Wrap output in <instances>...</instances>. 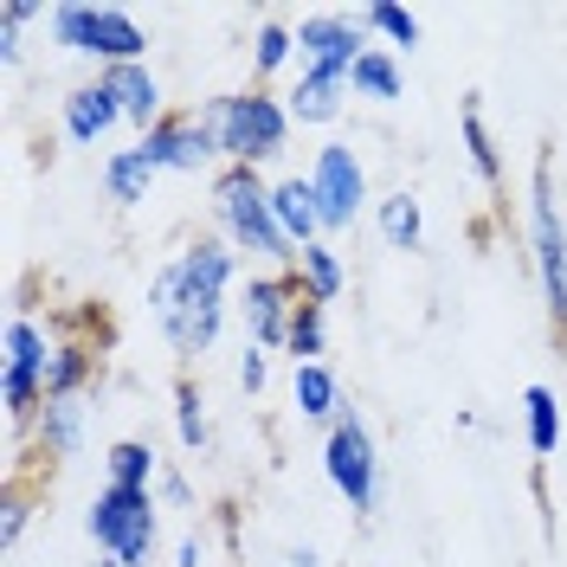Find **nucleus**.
<instances>
[{"mask_svg":"<svg viewBox=\"0 0 567 567\" xmlns=\"http://www.w3.org/2000/svg\"><path fill=\"white\" fill-rule=\"evenodd\" d=\"M310 187H317V207H322V233L354 226V213L368 200V175H361V162H354L349 142H329V148H322L317 168H310Z\"/></svg>","mask_w":567,"mask_h":567,"instance_id":"nucleus-9","label":"nucleus"},{"mask_svg":"<svg viewBox=\"0 0 567 567\" xmlns=\"http://www.w3.org/2000/svg\"><path fill=\"white\" fill-rule=\"evenodd\" d=\"M91 567H123V561H116V555H104V561H91Z\"/></svg>","mask_w":567,"mask_h":567,"instance_id":"nucleus-36","label":"nucleus"},{"mask_svg":"<svg viewBox=\"0 0 567 567\" xmlns=\"http://www.w3.org/2000/svg\"><path fill=\"white\" fill-rule=\"evenodd\" d=\"M284 349L297 354V368H303V361H317V354H322V303L310 297V290L297 297V317H290V342H284Z\"/></svg>","mask_w":567,"mask_h":567,"instance_id":"nucleus-27","label":"nucleus"},{"mask_svg":"<svg viewBox=\"0 0 567 567\" xmlns=\"http://www.w3.org/2000/svg\"><path fill=\"white\" fill-rule=\"evenodd\" d=\"M290 393H297V413H303V420H342V388H336V374H329L322 361H303L297 381H290Z\"/></svg>","mask_w":567,"mask_h":567,"instance_id":"nucleus-18","label":"nucleus"},{"mask_svg":"<svg viewBox=\"0 0 567 567\" xmlns=\"http://www.w3.org/2000/svg\"><path fill=\"white\" fill-rule=\"evenodd\" d=\"M303 278L297 271H265L246 284V336L251 349H284L290 342V317H297Z\"/></svg>","mask_w":567,"mask_h":567,"instance_id":"nucleus-10","label":"nucleus"},{"mask_svg":"<svg viewBox=\"0 0 567 567\" xmlns=\"http://www.w3.org/2000/svg\"><path fill=\"white\" fill-rule=\"evenodd\" d=\"M0 20H7V33H20L27 20H39V7H27V0H7V7H0Z\"/></svg>","mask_w":567,"mask_h":567,"instance_id":"nucleus-32","label":"nucleus"},{"mask_svg":"<svg viewBox=\"0 0 567 567\" xmlns=\"http://www.w3.org/2000/svg\"><path fill=\"white\" fill-rule=\"evenodd\" d=\"M361 27H374V33H388L393 45H420V13H406V7H368L361 13Z\"/></svg>","mask_w":567,"mask_h":567,"instance_id":"nucleus-28","label":"nucleus"},{"mask_svg":"<svg viewBox=\"0 0 567 567\" xmlns=\"http://www.w3.org/2000/svg\"><path fill=\"white\" fill-rule=\"evenodd\" d=\"M45 368H52V349H45V329L27 317L7 322V374H0V393H7V420H27L45 406Z\"/></svg>","mask_w":567,"mask_h":567,"instance_id":"nucleus-8","label":"nucleus"},{"mask_svg":"<svg viewBox=\"0 0 567 567\" xmlns=\"http://www.w3.org/2000/svg\"><path fill=\"white\" fill-rule=\"evenodd\" d=\"M200 116H207L219 155H226V162H239V168H258V162L284 155V136H290V104H278L271 91L213 97V104H200Z\"/></svg>","mask_w":567,"mask_h":567,"instance_id":"nucleus-2","label":"nucleus"},{"mask_svg":"<svg viewBox=\"0 0 567 567\" xmlns=\"http://www.w3.org/2000/svg\"><path fill=\"white\" fill-rule=\"evenodd\" d=\"M381 233H388L393 251H420V233H425L420 200H413V194H388V200H381Z\"/></svg>","mask_w":567,"mask_h":567,"instance_id":"nucleus-26","label":"nucleus"},{"mask_svg":"<svg viewBox=\"0 0 567 567\" xmlns=\"http://www.w3.org/2000/svg\"><path fill=\"white\" fill-rule=\"evenodd\" d=\"M297 52H303V65L342 71V78H349L354 59H361L368 45H361V27H354V20H336V13H322V20H303V27H297Z\"/></svg>","mask_w":567,"mask_h":567,"instance_id":"nucleus-12","label":"nucleus"},{"mask_svg":"<svg viewBox=\"0 0 567 567\" xmlns=\"http://www.w3.org/2000/svg\"><path fill=\"white\" fill-rule=\"evenodd\" d=\"M97 84H104L110 97L123 104V116L136 123L142 136L162 123V84H155V71H148V65H104V78H97Z\"/></svg>","mask_w":567,"mask_h":567,"instance_id":"nucleus-13","label":"nucleus"},{"mask_svg":"<svg viewBox=\"0 0 567 567\" xmlns=\"http://www.w3.org/2000/svg\"><path fill=\"white\" fill-rule=\"evenodd\" d=\"M110 484H123V491H148L155 484V471H162V458L142 445V439H123V445H110Z\"/></svg>","mask_w":567,"mask_h":567,"instance_id":"nucleus-24","label":"nucleus"},{"mask_svg":"<svg viewBox=\"0 0 567 567\" xmlns=\"http://www.w3.org/2000/svg\"><path fill=\"white\" fill-rule=\"evenodd\" d=\"M290 52H297V33H290V27H278V20H271V27H258V52H251V71L265 78V71H278L284 59H290Z\"/></svg>","mask_w":567,"mask_h":567,"instance_id":"nucleus-30","label":"nucleus"},{"mask_svg":"<svg viewBox=\"0 0 567 567\" xmlns=\"http://www.w3.org/2000/svg\"><path fill=\"white\" fill-rule=\"evenodd\" d=\"M349 84H354V91H361V97H374V104H393V97L406 91V78H400V65H393L388 52H374V45H368V52L354 59Z\"/></svg>","mask_w":567,"mask_h":567,"instance_id":"nucleus-21","label":"nucleus"},{"mask_svg":"<svg viewBox=\"0 0 567 567\" xmlns=\"http://www.w3.org/2000/svg\"><path fill=\"white\" fill-rule=\"evenodd\" d=\"M116 116H123V104L110 97L104 84H78V91L65 97V136L71 142H97Z\"/></svg>","mask_w":567,"mask_h":567,"instance_id":"nucleus-16","label":"nucleus"},{"mask_svg":"<svg viewBox=\"0 0 567 567\" xmlns=\"http://www.w3.org/2000/svg\"><path fill=\"white\" fill-rule=\"evenodd\" d=\"M84 529H91V542L104 548V555H116L123 567H148V555H155V491H123V484H104L97 491V503H91V516H84Z\"/></svg>","mask_w":567,"mask_h":567,"instance_id":"nucleus-4","label":"nucleus"},{"mask_svg":"<svg viewBox=\"0 0 567 567\" xmlns=\"http://www.w3.org/2000/svg\"><path fill=\"white\" fill-rule=\"evenodd\" d=\"M84 439V406L78 400H45L39 406V452L45 458H71Z\"/></svg>","mask_w":567,"mask_h":567,"instance_id":"nucleus-17","label":"nucleus"},{"mask_svg":"<svg viewBox=\"0 0 567 567\" xmlns=\"http://www.w3.org/2000/svg\"><path fill=\"white\" fill-rule=\"evenodd\" d=\"M322 464H329V484L349 496L354 516H368V509H374V484H381L374 432L354 420V413H342V420L329 425V452H322Z\"/></svg>","mask_w":567,"mask_h":567,"instance_id":"nucleus-7","label":"nucleus"},{"mask_svg":"<svg viewBox=\"0 0 567 567\" xmlns=\"http://www.w3.org/2000/svg\"><path fill=\"white\" fill-rule=\"evenodd\" d=\"M175 567H200V535H187V542H181V555H175Z\"/></svg>","mask_w":567,"mask_h":567,"instance_id":"nucleus-33","label":"nucleus"},{"mask_svg":"<svg viewBox=\"0 0 567 567\" xmlns=\"http://www.w3.org/2000/svg\"><path fill=\"white\" fill-rule=\"evenodd\" d=\"M175 420H181V445L200 452V445H207V420H200V393H194V381H175Z\"/></svg>","mask_w":567,"mask_h":567,"instance_id":"nucleus-29","label":"nucleus"},{"mask_svg":"<svg viewBox=\"0 0 567 567\" xmlns=\"http://www.w3.org/2000/svg\"><path fill=\"white\" fill-rule=\"evenodd\" d=\"M297 278H303V290H310L322 310H329V303L342 297L349 271H342V258H336L329 246H303V251H297Z\"/></svg>","mask_w":567,"mask_h":567,"instance_id":"nucleus-20","label":"nucleus"},{"mask_svg":"<svg viewBox=\"0 0 567 567\" xmlns=\"http://www.w3.org/2000/svg\"><path fill=\"white\" fill-rule=\"evenodd\" d=\"M529 246H535V278H542V303L555 336H567V226L555 207V181H548V155L535 162V194H529Z\"/></svg>","mask_w":567,"mask_h":567,"instance_id":"nucleus-5","label":"nucleus"},{"mask_svg":"<svg viewBox=\"0 0 567 567\" xmlns=\"http://www.w3.org/2000/svg\"><path fill=\"white\" fill-rule=\"evenodd\" d=\"M213 213H219V226H226V239L239 251H258V258H278L290 265L297 246L284 239L278 213H271V187L258 181V168H239V162H226L219 181H213Z\"/></svg>","mask_w":567,"mask_h":567,"instance_id":"nucleus-3","label":"nucleus"},{"mask_svg":"<svg viewBox=\"0 0 567 567\" xmlns=\"http://www.w3.org/2000/svg\"><path fill=\"white\" fill-rule=\"evenodd\" d=\"M226 284H233V246L226 239H200L187 246L175 265L155 271V322L168 329V342L181 354H207L219 342V322H226Z\"/></svg>","mask_w":567,"mask_h":567,"instance_id":"nucleus-1","label":"nucleus"},{"mask_svg":"<svg viewBox=\"0 0 567 567\" xmlns=\"http://www.w3.org/2000/svg\"><path fill=\"white\" fill-rule=\"evenodd\" d=\"M52 33L65 52L104 59V65H142V52H148V33L123 7H52Z\"/></svg>","mask_w":567,"mask_h":567,"instance_id":"nucleus-6","label":"nucleus"},{"mask_svg":"<svg viewBox=\"0 0 567 567\" xmlns=\"http://www.w3.org/2000/svg\"><path fill=\"white\" fill-rule=\"evenodd\" d=\"M155 175H162V168H155V162L142 155V142L104 162V187L116 194V200H123V207H136V200H148V181H155Z\"/></svg>","mask_w":567,"mask_h":567,"instance_id":"nucleus-19","label":"nucleus"},{"mask_svg":"<svg viewBox=\"0 0 567 567\" xmlns=\"http://www.w3.org/2000/svg\"><path fill=\"white\" fill-rule=\"evenodd\" d=\"M271 213H278V226H284V239L303 251V246H317V233H322V207H317V187L297 175V181H278L271 187Z\"/></svg>","mask_w":567,"mask_h":567,"instance_id":"nucleus-14","label":"nucleus"},{"mask_svg":"<svg viewBox=\"0 0 567 567\" xmlns=\"http://www.w3.org/2000/svg\"><path fill=\"white\" fill-rule=\"evenodd\" d=\"M464 155H471V168H477V181L484 187H503V162H496V142L491 130H484V110H477V97H464Z\"/></svg>","mask_w":567,"mask_h":567,"instance_id":"nucleus-22","label":"nucleus"},{"mask_svg":"<svg viewBox=\"0 0 567 567\" xmlns=\"http://www.w3.org/2000/svg\"><path fill=\"white\" fill-rule=\"evenodd\" d=\"M142 155H148L155 168L200 175L213 155H219V142H213V130H207V116H200V110H181V116H162V123L142 136Z\"/></svg>","mask_w":567,"mask_h":567,"instance_id":"nucleus-11","label":"nucleus"},{"mask_svg":"<svg viewBox=\"0 0 567 567\" xmlns=\"http://www.w3.org/2000/svg\"><path fill=\"white\" fill-rule=\"evenodd\" d=\"M91 381V349H52V368H45V400H78V388Z\"/></svg>","mask_w":567,"mask_h":567,"instance_id":"nucleus-25","label":"nucleus"},{"mask_svg":"<svg viewBox=\"0 0 567 567\" xmlns=\"http://www.w3.org/2000/svg\"><path fill=\"white\" fill-rule=\"evenodd\" d=\"M290 561H297V567H317V555H310V548H297V555H290Z\"/></svg>","mask_w":567,"mask_h":567,"instance_id":"nucleus-35","label":"nucleus"},{"mask_svg":"<svg viewBox=\"0 0 567 567\" xmlns=\"http://www.w3.org/2000/svg\"><path fill=\"white\" fill-rule=\"evenodd\" d=\"M523 413H529V452L548 458L561 445V400H555V388H529L523 393Z\"/></svg>","mask_w":567,"mask_h":567,"instance_id":"nucleus-23","label":"nucleus"},{"mask_svg":"<svg viewBox=\"0 0 567 567\" xmlns=\"http://www.w3.org/2000/svg\"><path fill=\"white\" fill-rule=\"evenodd\" d=\"M342 71H317L303 65V78L290 84V123H336L342 116Z\"/></svg>","mask_w":567,"mask_h":567,"instance_id":"nucleus-15","label":"nucleus"},{"mask_svg":"<svg viewBox=\"0 0 567 567\" xmlns=\"http://www.w3.org/2000/svg\"><path fill=\"white\" fill-rule=\"evenodd\" d=\"M20 529H27V509H20V503H7V542H20Z\"/></svg>","mask_w":567,"mask_h":567,"instance_id":"nucleus-34","label":"nucleus"},{"mask_svg":"<svg viewBox=\"0 0 567 567\" xmlns=\"http://www.w3.org/2000/svg\"><path fill=\"white\" fill-rule=\"evenodd\" d=\"M265 374H271L265 349H251V342H246V361H239V381H246V393H265Z\"/></svg>","mask_w":567,"mask_h":567,"instance_id":"nucleus-31","label":"nucleus"}]
</instances>
